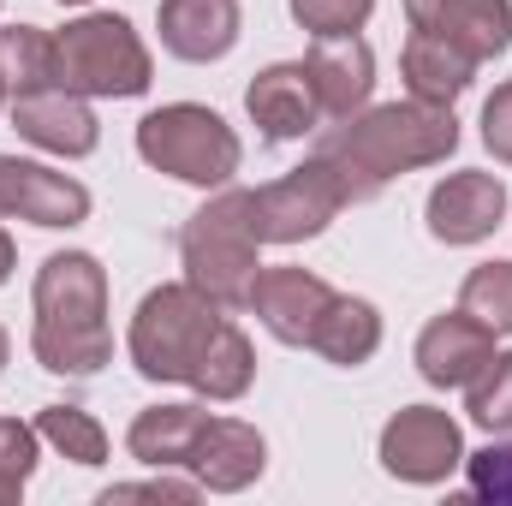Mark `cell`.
<instances>
[{"label":"cell","mask_w":512,"mask_h":506,"mask_svg":"<svg viewBox=\"0 0 512 506\" xmlns=\"http://www.w3.org/2000/svg\"><path fill=\"white\" fill-rule=\"evenodd\" d=\"M459 149V120L453 108L435 102H382L364 108L352 120H328L316 131V161L334 167L346 203H370L382 197L387 179L411 173V167H435Z\"/></svg>","instance_id":"1"},{"label":"cell","mask_w":512,"mask_h":506,"mask_svg":"<svg viewBox=\"0 0 512 506\" xmlns=\"http://www.w3.org/2000/svg\"><path fill=\"white\" fill-rule=\"evenodd\" d=\"M30 352L48 376H96L114 364L108 268L90 251H54L36 268V334Z\"/></svg>","instance_id":"2"},{"label":"cell","mask_w":512,"mask_h":506,"mask_svg":"<svg viewBox=\"0 0 512 506\" xmlns=\"http://www.w3.org/2000/svg\"><path fill=\"white\" fill-rule=\"evenodd\" d=\"M256 251H262V239L251 227V191H221L179 227L185 280L203 298H215L221 310H251V292L262 280Z\"/></svg>","instance_id":"3"},{"label":"cell","mask_w":512,"mask_h":506,"mask_svg":"<svg viewBox=\"0 0 512 506\" xmlns=\"http://www.w3.org/2000/svg\"><path fill=\"white\" fill-rule=\"evenodd\" d=\"M221 328H227V310L215 298H203L191 280L155 286V292H143V304L131 316L126 352L143 381H185L191 387Z\"/></svg>","instance_id":"4"},{"label":"cell","mask_w":512,"mask_h":506,"mask_svg":"<svg viewBox=\"0 0 512 506\" xmlns=\"http://www.w3.org/2000/svg\"><path fill=\"white\" fill-rule=\"evenodd\" d=\"M137 155H143L155 173L179 179V185L215 191V185H227V179L239 173L245 143H239V131L227 126L215 108L167 102V108H155V114L137 120Z\"/></svg>","instance_id":"5"},{"label":"cell","mask_w":512,"mask_h":506,"mask_svg":"<svg viewBox=\"0 0 512 506\" xmlns=\"http://www.w3.org/2000/svg\"><path fill=\"white\" fill-rule=\"evenodd\" d=\"M54 78L78 96H143L155 66H149V48L143 36L131 30L120 12H90L78 24H66L54 36Z\"/></svg>","instance_id":"6"},{"label":"cell","mask_w":512,"mask_h":506,"mask_svg":"<svg viewBox=\"0 0 512 506\" xmlns=\"http://www.w3.org/2000/svg\"><path fill=\"white\" fill-rule=\"evenodd\" d=\"M340 209H346V191H340L334 167L316 161V155L304 167H292L286 179L251 191V227L262 245H304V239L328 233V221Z\"/></svg>","instance_id":"7"},{"label":"cell","mask_w":512,"mask_h":506,"mask_svg":"<svg viewBox=\"0 0 512 506\" xmlns=\"http://www.w3.org/2000/svg\"><path fill=\"white\" fill-rule=\"evenodd\" d=\"M465 465V435L441 405H405L382 429V471L399 483H447Z\"/></svg>","instance_id":"8"},{"label":"cell","mask_w":512,"mask_h":506,"mask_svg":"<svg viewBox=\"0 0 512 506\" xmlns=\"http://www.w3.org/2000/svg\"><path fill=\"white\" fill-rule=\"evenodd\" d=\"M90 215V191L72 173H54L42 161L0 155V221H30V227H78Z\"/></svg>","instance_id":"9"},{"label":"cell","mask_w":512,"mask_h":506,"mask_svg":"<svg viewBox=\"0 0 512 506\" xmlns=\"http://www.w3.org/2000/svg\"><path fill=\"white\" fill-rule=\"evenodd\" d=\"M6 108H12V131H18L24 143L48 149V155L78 161V155H90V149L102 143V126H96L90 102H84L78 90H66V84L24 90V96H12Z\"/></svg>","instance_id":"10"},{"label":"cell","mask_w":512,"mask_h":506,"mask_svg":"<svg viewBox=\"0 0 512 506\" xmlns=\"http://www.w3.org/2000/svg\"><path fill=\"white\" fill-rule=\"evenodd\" d=\"M334 298L340 292L322 274H310V268H262V280L251 292V310L280 346H310Z\"/></svg>","instance_id":"11"},{"label":"cell","mask_w":512,"mask_h":506,"mask_svg":"<svg viewBox=\"0 0 512 506\" xmlns=\"http://www.w3.org/2000/svg\"><path fill=\"white\" fill-rule=\"evenodd\" d=\"M405 18H411V30L453 42L477 66L501 60L512 42V0H405Z\"/></svg>","instance_id":"12"},{"label":"cell","mask_w":512,"mask_h":506,"mask_svg":"<svg viewBox=\"0 0 512 506\" xmlns=\"http://www.w3.org/2000/svg\"><path fill=\"white\" fill-rule=\"evenodd\" d=\"M429 233L441 239V245H483L495 227H501V215H507V185L495 179V173H447L435 191H429Z\"/></svg>","instance_id":"13"},{"label":"cell","mask_w":512,"mask_h":506,"mask_svg":"<svg viewBox=\"0 0 512 506\" xmlns=\"http://www.w3.org/2000/svg\"><path fill=\"white\" fill-rule=\"evenodd\" d=\"M310 90L322 102V120H352L364 114L370 90H376V54L364 36H316L304 54Z\"/></svg>","instance_id":"14"},{"label":"cell","mask_w":512,"mask_h":506,"mask_svg":"<svg viewBox=\"0 0 512 506\" xmlns=\"http://www.w3.org/2000/svg\"><path fill=\"white\" fill-rule=\"evenodd\" d=\"M245 114L256 120V131L268 143H298V137L322 131V102L310 90L304 60H280V66L256 72L251 90H245Z\"/></svg>","instance_id":"15"},{"label":"cell","mask_w":512,"mask_h":506,"mask_svg":"<svg viewBox=\"0 0 512 506\" xmlns=\"http://www.w3.org/2000/svg\"><path fill=\"white\" fill-rule=\"evenodd\" d=\"M185 471L215 495H239L268 471V441L239 417H209V429L197 435V453H191Z\"/></svg>","instance_id":"16"},{"label":"cell","mask_w":512,"mask_h":506,"mask_svg":"<svg viewBox=\"0 0 512 506\" xmlns=\"http://www.w3.org/2000/svg\"><path fill=\"white\" fill-rule=\"evenodd\" d=\"M155 24H161V48L173 60L209 66V60L233 54V42H239V0H161Z\"/></svg>","instance_id":"17"},{"label":"cell","mask_w":512,"mask_h":506,"mask_svg":"<svg viewBox=\"0 0 512 506\" xmlns=\"http://www.w3.org/2000/svg\"><path fill=\"white\" fill-rule=\"evenodd\" d=\"M489 358H495V334L483 322H471L465 310L435 316L417 334V376L429 381V387H465Z\"/></svg>","instance_id":"18"},{"label":"cell","mask_w":512,"mask_h":506,"mask_svg":"<svg viewBox=\"0 0 512 506\" xmlns=\"http://www.w3.org/2000/svg\"><path fill=\"white\" fill-rule=\"evenodd\" d=\"M203 429H209V411H203V405H149V411H137L126 447H131L137 465L179 471V465H191Z\"/></svg>","instance_id":"19"},{"label":"cell","mask_w":512,"mask_h":506,"mask_svg":"<svg viewBox=\"0 0 512 506\" xmlns=\"http://www.w3.org/2000/svg\"><path fill=\"white\" fill-rule=\"evenodd\" d=\"M399 72H405V90H411L417 102L453 108V102L471 90L477 60H471V54H459L453 42L429 36V30H411V42H405V54H399Z\"/></svg>","instance_id":"20"},{"label":"cell","mask_w":512,"mask_h":506,"mask_svg":"<svg viewBox=\"0 0 512 506\" xmlns=\"http://www.w3.org/2000/svg\"><path fill=\"white\" fill-rule=\"evenodd\" d=\"M310 352H322L328 364H340V370H358V364H370L376 352H382V316H376V304H364V298H334L328 304V316H322V328H316V340H310Z\"/></svg>","instance_id":"21"},{"label":"cell","mask_w":512,"mask_h":506,"mask_svg":"<svg viewBox=\"0 0 512 506\" xmlns=\"http://www.w3.org/2000/svg\"><path fill=\"white\" fill-rule=\"evenodd\" d=\"M42 84H60L54 78V36L36 24H0V90H6V102L24 90H42Z\"/></svg>","instance_id":"22"},{"label":"cell","mask_w":512,"mask_h":506,"mask_svg":"<svg viewBox=\"0 0 512 506\" xmlns=\"http://www.w3.org/2000/svg\"><path fill=\"white\" fill-rule=\"evenodd\" d=\"M256 381V352L251 340H245V328L239 322H227L221 334H215V346H209V358H203V370L191 376V387L203 393V399H215V405H227V399H245Z\"/></svg>","instance_id":"23"},{"label":"cell","mask_w":512,"mask_h":506,"mask_svg":"<svg viewBox=\"0 0 512 506\" xmlns=\"http://www.w3.org/2000/svg\"><path fill=\"white\" fill-rule=\"evenodd\" d=\"M36 435H42L60 459H72V465H108V429H102L84 405H42Z\"/></svg>","instance_id":"24"},{"label":"cell","mask_w":512,"mask_h":506,"mask_svg":"<svg viewBox=\"0 0 512 506\" xmlns=\"http://www.w3.org/2000/svg\"><path fill=\"white\" fill-rule=\"evenodd\" d=\"M459 310L471 322H483L495 340L512 334V262H477L459 286Z\"/></svg>","instance_id":"25"},{"label":"cell","mask_w":512,"mask_h":506,"mask_svg":"<svg viewBox=\"0 0 512 506\" xmlns=\"http://www.w3.org/2000/svg\"><path fill=\"white\" fill-rule=\"evenodd\" d=\"M465 411L477 429L512 435V352H495L477 376L465 381Z\"/></svg>","instance_id":"26"},{"label":"cell","mask_w":512,"mask_h":506,"mask_svg":"<svg viewBox=\"0 0 512 506\" xmlns=\"http://www.w3.org/2000/svg\"><path fill=\"white\" fill-rule=\"evenodd\" d=\"M36 429L18 423V417H0V506H12L24 495L30 471H36Z\"/></svg>","instance_id":"27"},{"label":"cell","mask_w":512,"mask_h":506,"mask_svg":"<svg viewBox=\"0 0 512 506\" xmlns=\"http://www.w3.org/2000/svg\"><path fill=\"white\" fill-rule=\"evenodd\" d=\"M376 0H292V18L310 36H358L370 24Z\"/></svg>","instance_id":"28"},{"label":"cell","mask_w":512,"mask_h":506,"mask_svg":"<svg viewBox=\"0 0 512 506\" xmlns=\"http://www.w3.org/2000/svg\"><path fill=\"white\" fill-rule=\"evenodd\" d=\"M465 477L477 501L512 506V441H489L483 453H465Z\"/></svg>","instance_id":"29"},{"label":"cell","mask_w":512,"mask_h":506,"mask_svg":"<svg viewBox=\"0 0 512 506\" xmlns=\"http://www.w3.org/2000/svg\"><path fill=\"white\" fill-rule=\"evenodd\" d=\"M483 143H489L495 161L512 167V84H501V90L483 102Z\"/></svg>","instance_id":"30"},{"label":"cell","mask_w":512,"mask_h":506,"mask_svg":"<svg viewBox=\"0 0 512 506\" xmlns=\"http://www.w3.org/2000/svg\"><path fill=\"white\" fill-rule=\"evenodd\" d=\"M197 489L203 483H173V477H161V483H114L102 501H131V495H149V501H197Z\"/></svg>","instance_id":"31"},{"label":"cell","mask_w":512,"mask_h":506,"mask_svg":"<svg viewBox=\"0 0 512 506\" xmlns=\"http://www.w3.org/2000/svg\"><path fill=\"white\" fill-rule=\"evenodd\" d=\"M12 262H18V251H12V239H6V233H0V286H6V280H12Z\"/></svg>","instance_id":"32"},{"label":"cell","mask_w":512,"mask_h":506,"mask_svg":"<svg viewBox=\"0 0 512 506\" xmlns=\"http://www.w3.org/2000/svg\"><path fill=\"white\" fill-rule=\"evenodd\" d=\"M6 352H12V340H6V328H0V370H6Z\"/></svg>","instance_id":"33"},{"label":"cell","mask_w":512,"mask_h":506,"mask_svg":"<svg viewBox=\"0 0 512 506\" xmlns=\"http://www.w3.org/2000/svg\"><path fill=\"white\" fill-rule=\"evenodd\" d=\"M60 6H84V0H60Z\"/></svg>","instance_id":"34"},{"label":"cell","mask_w":512,"mask_h":506,"mask_svg":"<svg viewBox=\"0 0 512 506\" xmlns=\"http://www.w3.org/2000/svg\"><path fill=\"white\" fill-rule=\"evenodd\" d=\"M0 102H6V90H0Z\"/></svg>","instance_id":"35"}]
</instances>
